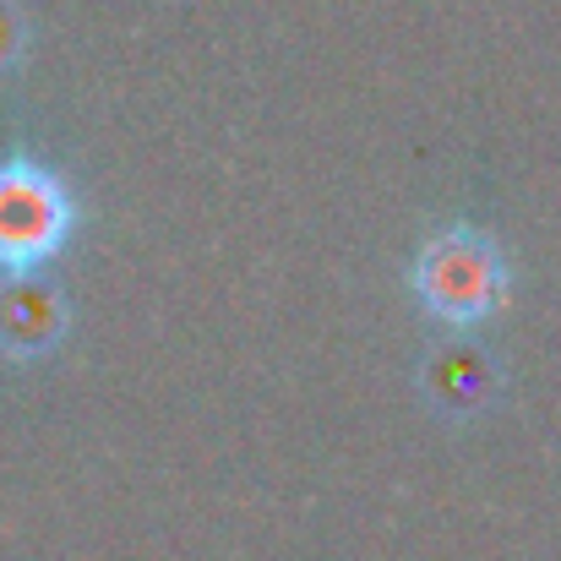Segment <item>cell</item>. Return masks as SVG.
Returning a JSON list of instances; mask_svg holds the SVG:
<instances>
[{
    "label": "cell",
    "instance_id": "6da1fadb",
    "mask_svg": "<svg viewBox=\"0 0 561 561\" xmlns=\"http://www.w3.org/2000/svg\"><path fill=\"white\" fill-rule=\"evenodd\" d=\"M414 289H420L425 311H436L447 322H480L507 295V262H502L496 240H485L474 229H442L414 256Z\"/></svg>",
    "mask_w": 561,
    "mask_h": 561
},
{
    "label": "cell",
    "instance_id": "7a4b0ae2",
    "mask_svg": "<svg viewBox=\"0 0 561 561\" xmlns=\"http://www.w3.org/2000/svg\"><path fill=\"white\" fill-rule=\"evenodd\" d=\"M77 224V202L55 170L38 159H5L0 164V267L33 273L49 262Z\"/></svg>",
    "mask_w": 561,
    "mask_h": 561
},
{
    "label": "cell",
    "instance_id": "3957f363",
    "mask_svg": "<svg viewBox=\"0 0 561 561\" xmlns=\"http://www.w3.org/2000/svg\"><path fill=\"white\" fill-rule=\"evenodd\" d=\"M60 328V300L38 284H16L0 295V344L5 350H44Z\"/></svg>",
    "mask_w": 561,
    "mask_h": 561
}]
</instances>
